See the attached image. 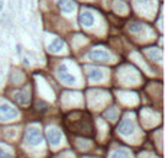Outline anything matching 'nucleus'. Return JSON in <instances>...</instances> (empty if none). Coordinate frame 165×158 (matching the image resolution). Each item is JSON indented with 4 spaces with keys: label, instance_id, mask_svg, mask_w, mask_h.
Listing matches in <instances>:
<instances>
[{
    "label": "nucleus",
    "instance_id": "f257e3e1",
    "mask_svg": "<svg viewBox=\"0 0 165 158\" xmlns=\"http://www.w3.org/2000/svg\"><path fill=\"white\" fill-rule=\"evenodd\" d=\"M68 120H71L70 128L74 133L83 136H93V123L88 115H81L80 119H68Z\"/></svg>",
    "mask_w": 165,
    "mask_h": 158
},
{
    "label": "nucleus",
    "instance_id": "f03ea898",
    "mask_svg": "<svg viewBox=\"0 0 165 158\" xmlns=\"http://www.w3.org/2000/svg\"><path fill=\"white\" fill-rule=\"evenodd\" d=\"M19 116V110L9 103L0 105V122H10Z\"/></svg>",
    "mask_w": 165,
    "mask_h": 158
},
{
    "label": "nucleus",
    "instance_id": "7ed1b4c3",
    "mask_svg": "<svg viewBox=\"0 0 165 158\" xmlns=\"http://www.w3.org/2000/svg\"><path fill=\"white\" fill-rule=\"evenodd\" d=\"M44 136H42V132L36 128H29L25 132V142L31 145V146H38L42 144Z\"/></svg>",
    "mask_w": 165,
    "mask_h": 158
},
{
    "label": "nucleus",
    "instance_id": "20e7f679",
    "mask_svg": "<svg viewBox=\"0 0 165 158\" xmlns=\"http://www.w3.org/2000/svg\"><path fill=\"white\" fill-rule=\"evenodd\" d=\"M88 58L91 61H96V62H107L112 59V55L103 49H93L88 52Z\"/></svg>",
    "mask_w": 165,
    "mask_h": 158
},
{
    "label": "nucleus",
    "instance_id": "39448f33",
    "mask_svg": "<svg viewBox=\"0 0 165 158\" xmlns=\"http://www.w3.org/2000/svg\"><path fill=\"white\" fill-rule=\"evenodd\" d=\"M117 132H119L120 135H125V136L132 135L133 132H135V123H133V120H130V119H123L119 123V126H117Z\"/></svg>",
    "mask_w": 165,
    "mask_h": 158
},
{
    "label": "nucleus",
    "instance_id": "423d86ee",
    "mask_svg": "<svg viewBox=\"0 0 165 158\" xmlns=\"http://www.w3.org/2000/svg\"><path fill=\"white\" fill-rule=\"evenodd\" d=\"M58 77L61 79V81H64L65 84H74L75 83V77L73 74L68 72V68H67L65 64H61L58 67Z\"/></svg>",
    "mask_w": 165,
    "mask_h": 158
},
{
    "label": "nucleus",
    "instance_id": "0eeeda50",
    "mask_svg": "<svg viewBox=\"0 0 165 158\" xmlns=\"http://www.w3.org/2000/svg\"><path fill=\"white\" fill-rule=\"evenodd\" d=\"M46 138L51 145H58L61 142V131L58 128H48L46 129Z\"/></svg>",
    "mask_w": 165,
    "mask_h": 158
},
{
    "label": "nucleus",
    "instance_id": "6e6552de",
    "mask_svg": "<svg viewBox=\"0 0 165 158\" xmlns=\"http://www.w3.org/2000/svg\"><path fill=\"white\" fill-rule=\"evenodd\" d=\"M87 70V76H88V79L91 80V81H101L103 77H104V72L101 68H96V67H86Z\"/></svg>",
    "mask_w": 165,
    "mask_h": 158
},
{
    "label": "nucleus",
    "instance_id": "1a4fd4ad",
    "mask_svg": "<svg viewBox=\"0 0 165 158\" xmlns=\"http://www.w3.org/2000/svg\"><path fill=\"white\" fill-rule=\"evenodd\" d=\"M13 100L20 106H25L29 103L31 100V96L29 93H26V90H22V92H15L13 93Z\"/></svg>",
    "mask_w": 165,
    "mask_h": 158
},
{
    "label": "nucleus",
    "instance_id": "9d476101",
    "mask_svg": "<svg viewBox=\"0 0 165 158\" xmlns=\"http://www.w3.org/2000/svg\"><path fill=\"white\" fill-rule=\"evenodd\" d=\"M78 20H80V23H81V26L90 28V26H93V23H94V16H93L90 12H81Z\"/></svg>",
    "mask_w": 165,
    "mask_h": 158
},
{
    "label": "nucleus",
    "instance_id": "9b49d317",
    "mask_svg": "<svg viewBox=\"0 0 165 158\" xmlns=\"http://www.w3.org/2000/svg\"><path fill=\"white\" fill-rule=\"evenodd\" d=\"M64 46H65V41L61 39V38H57V39H54L52 42L48 45V51L57 54V52H60V51H62Z\"/></svg>",
    "mask_w": 165,
    "mask_h": 158
},
{
    "label": "nucleus",
    "instance_id": "f8f14e48",
    "mask_svg": "<svg viewBox=\"0 0 165 158\" xmlns=\"http://www.w3.org/2000/svg\"><path fill=\"white\" fill-rule=\"evenodd\" d=\"M58 6H60L61 12H64V13H70V12H73L74 3L71 2V0H58Z\"/></svg>",
    "mask_w": 165,
    "mask_h": 158
},
{
    "label": "nucleus",
    "instance_id": "ddd939ff",
    "mask_svg": "<svg viewBox=\"0 0 165 158\" xmlns=\"http://www.w3.org/2000/svg\"><path fill=\"white\" fill-rule=\"evenodd\" d=\"M36 112L39 113V115L48 113L49 112V105H48L46 102H38V105H36Z\"/></svg>",
    "mask_w": 165,
    "mask_h": 158
},
{
    "label": "nucleus",
    "instance_id": "4468645a",
    "mask_svg": "<svg viewBox=\"0 0 165 158\" xmlns=\"http://www.w3.org/2000/svg\"><path fill=\"white\" fill-rule=\"evenodd\" d=\"M129 31L133 33H139L144 31V25H142V23H138V22H133V23L129 25Z\"/></svg>",
    "mask_w": 165,
    "mask_h": 158
},
{
    "label": "nucleus",
    "instance_id": "2eb2a0df",
    "mask_svg": "<svg viewBox=\"0 0 165 158\" xmlns=\"http://www.w3.org/2000/svg\"><path fill=\"white\" fill-rule=\"evenodd\" d=\"M112 158H129V154L125 150H116L112 154Z\"/></svg>",
    "mask_w": 165,
    "mask_h": 158
},
{
    "label": "nucleus",
    "instance_id": "dca6fc26",
    "mask_svg": "<svg viewBox=\"0 0 165 158\" xmlns=\"http://www.w3.org/2000/svg\"><path fill=\"white\" fill-rule=\"evenodd\" d=\"M148 55H149L151 58H157L158 62L162 61V54H161V51H158V49H153V52H152V51H148Z\"/></svg>",
    "mask_w": 165,
    "mask_h": 158
},
{
    "label": "nucleus",
    "instance_id": "f3484780",
    "mask_svg": "<svg viewBox=\"0 0 165 158\" xmlns=\"http://www.w3.org/2000/svg\"><path fill=\"white\" fill-rule=\"evenodd\" d=\"M104 116L107 119H110V120H116V118H117V112H116V109H109V110H106L104 112Z\"/></svg>",
    "mask_w": 165,
    "mask_h": 158
},
{
    "label": "nucleus",
    "instance_id": "a211bd4d",
    "mask_svg": "<svg viewBox=\"0 0 165 158\" xmlns=\"http://www.w3.org/2000/svg\"><path fill=\"white\" fill-rule=\"evenodd\" d=\"M0 158H13V154H10L9 151L3 150V148L0 146Z\"/></svg>",
    "mask_w": 165,
    "mask_h": 158
},
{
    "label": "nucleus",
    "instance_id": "6ab92c4d",
    "mask_svg": "<svg viewBox=\"0 0 165 158\" xmlns=\"http://www.w3.org/2000/svg\"><path fill=\"white\" fill-rule=\"evenodd\" d=\"M136 3H139V5H146V3H149V0H135Z\"/></svg>",
    "mask_w": 165,
    "mask_h": 158
},
{
    "label": "nucleus",
    "instance_id": "aec40b11",
    "mask_svg": "<svg viewBox=\"0 0 165 158\" xmlns=\"http://www.w3.org/2000/svg\"><path fill=\"white\" fill-rule=\"evenodd\" d=\"M83 158H94V157H83Z\"/></svg>",
    "mask_w": 165,
    "mask_h": 158
}]
</instances>
